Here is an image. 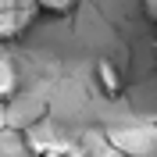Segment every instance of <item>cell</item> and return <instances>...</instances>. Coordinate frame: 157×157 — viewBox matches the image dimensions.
I'll return each instance as SVG.
<instances>
[{
	"mask_svg": "<svg viewBox=\"0 0 157 157\" xmlns=\"http://www.w3.org/2000/svg\"><path fill=\"white\" fill-rule=\"evenodd\" d=\"M107 139H111V150H128L136 157H147L157 147V132H150V128H111Z\"/></svg>",
	"mask_w": 157,
	"mask_h": 157,
	"instance_id": "6da1fadb",
	"label": "cell"
},
{
	"mask_svg": "<svg viewBox=\"0 0 157 157\" xmlns=\"http://www.w3.org/2000/svg\"><path fill=\"white\" fill-rule=\"evenodd\" d=\"M21 93V68L7 47H0V107Z\"/></svg>",
	"mask_w": 157,
	"mask_h": 157,
	"instance_id": "7a4b0ae2",
	"label": "cell"
},
{
	"mask_svg": "<svg viewBox=\"0 0 157 157\" xmlns=\"http://www.w3.org/2000/svg\"><path fill=\"white\" fill-rule=\"evenodd\" d=\"M32 14L36 11H29V7H0V47L11 43V39H18L21 32L29 29Z\"/></svg>",
	"mask_w": 157,
	"mask_h": 157,
	"instance_id": "3957f363",
	"label": "cell"
},
{
	"mask_svg": "<svg viewBox=\"0 0 157 157\" xmlns=\"http://www.w3.org/2000/svg\"><path fill=\"white\" fill-rule=\"evenodd\" d=\"M32 154L36 157H89L82 143H75L68 136H57V132L50 139H43V143H32Z\"/></svg>",
	"mask_w": 157,
	"mask_h": 157,
	"instance_id": "277c9868",
	"label": "cell"
},
{
	"mask_svg": "<svg viewBox=\"0 0 157 157\" xmlns=\"http://www.w3.org/2000/svg\"><path fill=\"white\" fill-rule=\"evenodd\" d=\"M93 71H97V82H100V89H104L107 97H121V93H125V82H121V71H118V68L111 64L107 57H100Z\"/></svg>",
	"mask_w": 157,
	"mask_h": 157,
	"instance_id": "5b68a950",
	"label": "cell"
},
{
	"mask_svg": "<svg viewBox=\"0 0 157 157\" xmlns=\"http://www.w3.org/2000/svg\"><path fill=\"white\" fill-rule=\"evenodd\" d=\"M32 7L39 14H47V18H68L78 7V0H32Z\"/></svg>",
	"mask_w": 157,
	"mask_h": 157,
	"instance_id": "8992f818",
	"label": "cell"
},
{
	"mask_svg": "<svg viewBox=\"0 0 157 157\" xmlns=\"http://www.w3.org/2000/svg\"><path fill=\"white\" fill-rule=\"evenodd\" d=\"M0 7H29V11H36L32 0H0Z\"/></svg>",
	"mask_w": 157,
	"mask_h": 157,
	"instance_id": "52a82bcc",
	"label": "cell"
},
{
	"mask_svg": "<svg viewBox=\"0 0 157 157\" xmlns=\"http://www.w3.org/2000/svg\"><path fill=\"white\" fill-rule=\"evenodd\" d=\"M143 11H147L150 21H157V0H143Z\"/></svg>",
	"mask_w": 157,
	"mask_h": 157,
	"instance_id": "ba28073f",
	"label": "cell"
},
{
	"mask_svg": "<svg viewBox=\"0 0 157 157\" xmlns=\"http://www.w3.org/2000/svg\"><path fill=\"white\" fill-rule=\"evenodd\" d=\"M25 157H36V154H25Z\"/></svg>",
	"mask_w": 157,
	"mask_h": 157,
	"instance_id": "9c48e42d",
	"label": "cell"
}]
</instances>
